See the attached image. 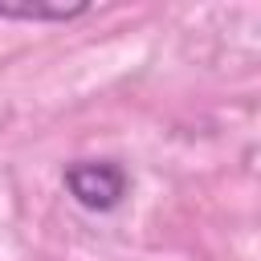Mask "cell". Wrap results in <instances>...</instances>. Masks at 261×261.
Instances as JSON below:
<instances>
[{
    "instance_id": "cell-1",
    "label": "cell",
    "mask_w": 261,
    "mask_h": 261,
    "mask_svg": "<svg viewBox=\"0 0 261 261\" xmlns=\"http://www.w3.org/2000/svg\"><path fill=\"white\" fill-rule=\"evenodd\" d=\"M126 188H130L126 171L110 159H77V163L65 167V192L90 212L118 208L126 200Z\"/></svg>"
},
{
    "instance_id": "cell-2",
    "label": "cell",
    "mask_w": 261,
    "mask_h": 261,
    "mask_svg": "<svg viewBox=\"0 0 261 261\" xmlns=\"http://www.w3.org/2000/svg\"><path fill=\"white\" fill-rule=\"evenodd\" d=\"M90 12L86 0H0V20H53V24H65L73 16Z\"/></svg>"
}]
</instances>
